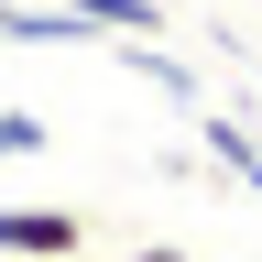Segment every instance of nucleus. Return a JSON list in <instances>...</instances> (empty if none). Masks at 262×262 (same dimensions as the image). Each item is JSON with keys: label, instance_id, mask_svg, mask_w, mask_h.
Segmentation results:
<instances>
[{"label": "nucleus", "instance_id": "obj_3", "mask_svg": "<svg viewBox=\"0 0 262 262\" xmlns=\"http://www.w3.org/2000/svg\"><path fill=\"white\" fill-rule=\"evenodd\" d=\"M196 131H208V153H219L229 175L262 196V131H251V120H229V110H196Z\"/></svg>", "mask_w": 262, "mask_h": 262}, {"label": "nucleus", "instance_id": "obj_5", "mask_svg": "<svg viewBox=\"0 0 262 262\" xmlns=\"http://www.w3.org/2000/svg\"><path fill=\"white\" fill-rule=\"evenodd\" d=\"M44 142H55V131L33 120V110H0V164H22V153H44Z\"/></svg>", "mask_w": 262, "mask_h": 262}, {"label": "nucleus", "instance_id": "obj_2", "mask_svg": "<svg viewBox=\"0 0 262 262\" xmlns=\"http://www.w3.org/2000/svg\"><path fill=\"white\" fill-rule=\"evenodd\" d=\"M0 33H11V44H98L66 0H0Z\"/></svg>", "mask_w": 262, "mask_h": 262}, {"label": "nucleus", "instance_id": "obj_4", "mask_svg": "<svg viewBox=\"0 0 262 262\" xmlns=\"http://www.w3.org/2000/svg\"><path fill=\"white\" fill-rule=\"evenodd\" d=\"M88 33H120V44H153L164 33V0H66Z\"/></svg>", "mask_w": 262, "mask_h": 262}, {"label": "nucleus", "instance_id": "obj_8", "mask_svg": "<svg viewBox=\"0 0 262 262\" xmlns=\"http://www.w3.org/2000/svg\"><path fill=\"white\" fill-rule=\"evenodd\" d=\"M251 11H262V0H251Z\"/></svg>", "mask_w": 262, "mask_h": 262}, {"label": "nucleus", "instance_id": "obj_6", "mask_svg": "<svg viewBox=\"0 0 262 262\" xmlns=\"http://www.w3.org/2000/svg\"><path fill=\"white\" fill-rule=\"evenodd\" d=\"M120 262H196V251H175V241H142V251H120Z\"/></svg>", "mask_w": 262, "mask_h": 262}, {"label": "nucleus", "instance_id": "obj_1", "mask_svg": "<svg viewBox=\"0 0 262 262\" xmlns=\"http://www.w3.org/2000/svg\"><path fill=\"white\" fill-rule=\"evenodd\" d=\"M0 251L11 262H77L88 251V219L77 208H0Z\"/></svg>", "mask_w": 262, "mask_h": 262}, {"label": "nucleus", "instance_id": "obj_7", "mask_svg": "<svg viewBox=\"0 0 262 262\" xmlns=\"http://www.w3.org/2000/svg\"><path fill=\"white\" fill-rule=\"evenodd\" d=\"M77 262H98V251H77Z\"/></svg>", "mask_w": 262, "mask_h": 262}]
</instances>
